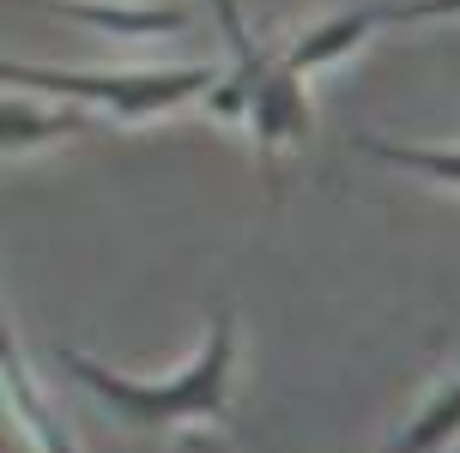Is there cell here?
I'll list each match as a JSON object with an SVG mask.
<instances>
[{
    "label": "cell",
    "instance_id": "cell-1",
    "mask_svg": "<svg viewBox=\"0 0 460 453\" xmlns=\"http://www.w3.org/2000/svg\"><path fill=\"white\" fill-rule=\"evenodd\" d=\"M61 369H67L79 387H92L97 399L121 417V423H134V430H182V423H225L230 411V362H236V315L218 309L212 315V333L200 344V357L176 369L170 381H134V375H115L103 362L79 357L73 344L55 351Z\"/></svg>",
    "mask_w": 460,
    "mask_h": 453
},
{
    "label": "cell",
    "instance_id": "cell-8",
    "mask_svg": "<svg viewBox=\"0 0 460 453\" xmlns=\"http://www.w3.org/2000/svg\"><path fill=\"white\" fill-rule=\"evenodd\" d=\"M460 13V0H394L388 6V24H412V19H448Z\"/></svg>",
    "mask_w": 460,
    "mask_h": 453
},
{
    "label": "cell",
    "instance_id": "cell-6",
    "mask_svg": "<svg viewBox=\"0 0 460 453\" xmlns=\"http://www.w3.org/2000/svg\"><path fill=\"white\" fill-rule=\"evenodd\" d=\"M364 158H382L394 170H412V176H430V181H448L460 187V145H394V139H358Z\"/></svg>",
    "mask_w": 460,
    "mask_h": 453
},
{
    "label": "cell",
    "instance_id": "cell-3",
    "mask_svg": "<svg viewBox=\"0 0 460 453\" xmlns=\"http://www.w3.org/2000/svg\"><path fill=\"white\" fill-rule=\"evenodd\" d=\"M0 375H6V399H13V411L24 417V430L37 435V453H79V448H73V435H67V423L55 417V405H49L43 393L31 387V375H24V362H19V344H13V333L0 339Z\"/></svg>",
    "mask_w": 460,
    "mask_h": 453
},
{
    "label": "cell",
    "instance_id": "cell-4",
    "mask_svg": "<svg viewBox=\"0 0 460 453\" xmlns=\"http://www.w3.org/2000/svg\"><path fill=\"white\" fill-rule=\"evenodd\" d=\"M49 13L79 24H97L110 37H170V30H188V13L176 6H103V0H43Z\"/></svg>",
    "mask_w": 460,
    "mask_h": 453
},
{
    "label": "cell",
    "instance_id": "cell-2",
    "mask_svg": "<svg viewBox=\"0 0 460 453\" xmlns=\"http://www.w3.org/2000/svg\"><path fill=\"white\" fill-rule=\"evenodd\" d=\"M6 85H31V91H55V97H73V103H97V109L121 115V121H139V115L176 109L188 97H207L225 73L218 67H164V73H61V67H24V61H6Z\"/></svg>",
    "mask_w": 460,
    "mask_h": 453
},
{
    "label": "cell",
    "instance_id": "cell-7",
    "mask_svg": "<svg viewBox=\"0 0 460 453\" xmlns=\"http://www.w3.org/2000/svg\"><path fill=\"white\" fill-rule=\"evenodd\" d=\"M67 134H85V115L79 109H24V103H6V109H0V139H6V152L43 145V139H67Z\"/></svg>",
    "mask_w": 460,
    "mask_h": 453
},
{
    "label": "cell",
    "instance_id": "cell-5",
    "mask_svg": "<svg viewBox=\"0 0 460 453\" xmlns=\"http://www.w3.org/2000/svg\"><path fill=\"white\" fill-rule=\"evenodd\" d=\"M376 24H388V6H358V13H340V19L315 24L309 37H297V43H291V55H285V67H291V73L327 67V61L351 55V48H358L369 30H376Z\"/></svg>",
    "mask_w": 460,
    "mask_h": 453
}]
</instances>
